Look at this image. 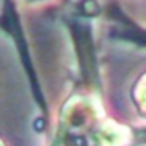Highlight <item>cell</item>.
Here are the masks:
<instances>
[{"label": "cell", "mask_w": 146, "mask_h": 146, "mask_svg": "<svg viewBox=\"0 0 146 146\" xmlns=\"http://www.w3.org/2000/svg\"><path fill=\"white\" fill-rule=\"evenodd\" d=\"M137 139H141V141L146 143V131H139V133H137Z\"/></svg>", "instance_id": "6da1fadb"}]
</instances>
